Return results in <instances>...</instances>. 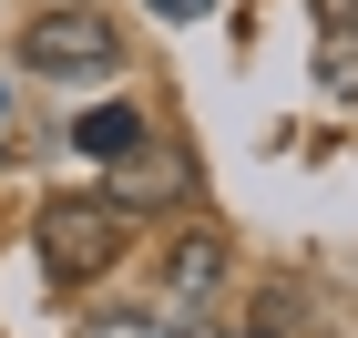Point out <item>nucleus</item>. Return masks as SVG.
<instances>
[{"instance_id":"obj_5","label":"nucleus","mask_w":358,"mask_h":338,"mask_svg":"<svg viewBox=\"0 0 358 338\" xmlns=\"http://www.w3.org/2000/svg\"><path fill=\"white\" fill-rule=\"evenodd\" d=\"M83 338H174V318H143V308H123V318H92Z\"/></svg>"},{"instance_id":"obj_3","label":"nucleus","mask_w":358,"mask_h":338,"mask_svg":"<svg viewBox=\"0 0 358 338\" xmlns=\"http://www.w3.org/2000/svg\"><path fill=\"white\" fill-rule=\"evenodd\" d=\"M215 277H225V246L205 236V225L164 246V308H194V297H215Z\"/></svg>"},{"instance_id":"obj_8","label":"nucleus","mask_w":358,"mask_h":338,"mask_svg":"<svg viewBox=\"0 0 358 338\" xmlns=\"http://www.w3.org/2000/svg\"><path fill=\"white\" fill-rule=\"evenodd\" d=\"M246 338H287V328H246Z\"/></svg>"},{"instance_id":"obj_1","label":"nucleus","mask_w":358,"mask_h":338,"mask_svg":"<svg viewBox=\"0 0 358 338\" xmlns=\"http://www.w3.org/2000/svg\"><path fill=\"white\" fill-rule=\"evenodd\" d=\"M31 236H41L52 287H92V277L123 267V205H113V195H52Z\"/></svg>"},{"instance_id":"obj_7","label":"nucleus","mask_w":358,"mask_h":338,"mask_svg":"<svg viewBox=\"0 0 358 338\" xmlns=\"http://www.w3.org/2000/svg\"><path fill=\"white\" fill-rule=\"evenodd\" d=\"M317 21H348L358 31V0H317Z\"/></svg>"},{"instance_id":"obj_4","label":"nucleus","mask_w":358,"mask_h":338,"mask_svg":"<svg viewBox=\"0 0 358 338\" xmlns=\"http://www.w3.org/2000/svg\"><path fill=\"white\" fill-rule=\"evenodd\" d=\"M72 143H83L92 164H123V154H143V113L134 103H92L83 123H72Z\"/></svg>"},{"instance_id":"obj_6","label":"nucleus","mask_w":358,"mask_h":338,"mask_svg":"<svg viewBox=\"0 0 358 338\" xmlns=\"http://www.w3.org/2000/svg\"><path fill=\"white\" fill-rule=\"evenodd\" d=\"M143 10H164V21H205L215 0H143Z\"/></svg>"},{"instance_id":"obj_2","label":"nucleus","mask_w":358,"mask_h":338,"mask_svg":"<svg viewBox=\"0 0 358 338\" xmlns=\"http://www.w3.org/2000/svg\"><path fill=\"white\" fill-rule=\"evenodd\" d=\"M113 62H123V41L83 0H52L41 21H21V72H41V83H103Z\"/></svg>"}]
</instances>
